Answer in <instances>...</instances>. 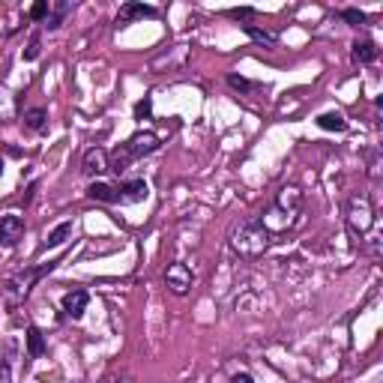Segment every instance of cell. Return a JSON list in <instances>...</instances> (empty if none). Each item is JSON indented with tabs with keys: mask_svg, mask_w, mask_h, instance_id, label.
<instances>
[{
	"mask_svg": "<svg viewBox=\"0 0 383 383\" xmlns=\"http://www.w3.org/2000/svg\"><path fill=\"white\" fill-rule=\"evenodd\" d=\"M269 243H273V234H269V230L264 228L260 216L246 219L243 225L234 230V249H237L243 258H258V255H264V251L269 249Z\"/></svg>",
	"mask_w": 383,
	"mask_h": 383,
	"instance_id": "6da1fadb",
	"label": "cell"
},
{
	"mask_svg": "<svg viewBox=\"0 0 383 383\" xmlns=\"http://www.w3.org/2000/svg\"><path fill=\"white\" fill-rule=\"evenodd\" d=\"M299 204H302V192L297 186H285V189H281L279 198H276V204L269 207V213H264V216H279L273 225L267 228L269 234H279V230H285V228L294 225L297 213H299Z\"/></svg>",
	"mask_w": 383,
	"mask_h": 383,
	"instance_id": "7a4b0ae2",
	"label": "cell"
},
{
	"mask_svg": "<svg viewBox=\"0 0 383 383\" xmlns=\"http://www.w3.org/2000/svg\"><path fill=\"white\" fill-rule=\"evenodd\" d=\"M52 267H54V264H45V267H39V269H24V273H18V276L9 279V281H6V306L15 308L18 302H24L27 294L33 290V285H36V281L42 279Z\"/></svg>",
	"mask_w": 383,
	"mask_h": 383,
	"instance_id": "3957f363",
	"label": "cell"
},
{
	"mask_svg": "<svg viewBox=\"0 0 383 383\" xmlns=\"http://www.w3.org/2000/svg\"><path fill=\"white\" fill-rule=\"evenodd\" d=\"M347 225L357 230V234H368L371 225H375V210H371L368 195H354L347 204Z\"/></svg>",
	"mask_w": 383,
	"mask_h": 383,
	"instance_id": "277c9868",
	"label": "cell"
},
{
	"mask_svg": "<svg viewBox=\"0 0 383 383\" xmlns=\"http://www.w3.org/2000/svg\"><path fill=\"white\" fill-rule=\"evenodd\" d=\"M165 285H168L171 294L186 297L192 290V285H195V276H192V269L186 264H180V260H177V264H171L165 269Z\"/></svg>",
	"mask_w": 383,
	"mask_h": 383,
	"instance_id": "5b68a950",
	"label": "cell"
},
{
	"mask_svg": "<svg viewBox=\"0 0 383 383\" xmlns=\"http://www.w3.org/2000/svg\"><path fill=\"white\" fill-rule=\"evenodd\" d=\"M22 237H24V219L22 216L9 213V216L0 219V246L13 249V246H18V240Z\"/></svg>",
	"mask_w": 383,
	"mask_h": 383,
	"instance_id": "8992f818",
	"label": "cell"
},
{
	"mask_svg": "<svg viewBox=\"0 0 383 383\" xmlns=\"http://www.w3.org/2000/svg\"><path fill=\"white\" fill-rule=\"evenodd\" d=\"M159 147V135L156 132H138L126 141V150L132 153V159H141V156H150L153 150Z\"/></svg>",
	"mask_w": 383,
	"mask_h": 383,
	"instance_id": "52a82bcc",
	"label": "cell"
},
{
	"mask_svg": "<svg viewBox=\"0 0 383 383\" xmlns=\"http://www.w3.org/2000/svg\"><path fill=\"white\" fill-rule=\"evenodd\" d=\"M81 171L87 177H99L108 171V153L102 147H90L84 153V162H81Z\"/></svg>",
	"mask_w": 383,
	"mask_h": 383,
	"instance_id": "ba28073f",
	"label": "cell"
},
{
	"mask_svg": "<svg viewBox=\"0 0 383 383\" xmlns=\"http://www.w3.org/2000/svg\"><path fill=\"white\" fill-rule=\"evenodd\" d=\"M159 9L156 6H147V3H123L117 13V24H129V22H138V18H156Z\"/></svg>",
	"mask_w": 383,
	"mask_h": 383,
	"instance_id": "9c48e42d",
	"label": "cell"
},
{
	"mask_svg": "<svg viewBox=\"0 0 383 383\" xmlns=\"http://www.w3.org/2000/svg\"><path fill=\"white\" fill-rule=\"evenodd\" d=\"M144 198H147V183H144V180H126V183L117 189L120 204H138V201H144Z\"/></svg>",
	"mask_w": 383,
	"mask_h": 383,
	"instance_id": "30bf717a",
	"label": "cell"
},
{
	"mask_svg": "<svg viewBox=\"0 0 383 383\" xmlns=\"http://www.w3.org/2000/svg\"><path fill=\"white\" fill-rule=\"evenodd\" d=\"M87 302H90V294H87V290H69V294L63 297V311H66V318L78 320V318L84 315Z\"/></svg>",
	"mask_w": 383,
	"mask_h": 383,
	"instance_id": "8fae6325",
	"label": "cell"
},
{
	"mask_svg": "<svg viewBox=\"0 0 383 383\" xmlns=\"http://www.w3.org/2000/svg\"><path fill=\"white\" fill-rule=\"evenodd\" d=\"M350 60H354V63H375L377 60V48H375V42H371V39H357L354 42V48H350Z\"/></svg>",
	"mask_w": 383,
	"mask_h": 383,
	"instance_id": "7c38bea8",
	"label": "cell"
},
{
	"mask_svg": "<svg viewBox=\"0 0 383 383\" xmlns=\"http://www.w3.org/2000/svg\"><path fill=\"white\" fill-rule=\"evenodd\" d=\"M135 159H132V153L126 150V144H120L114 153H111V159H108V171H114V174H123V171H129V165H132Z\"/></svg>",
	"mask_w": 383,
	"mask_h": 383,
	"instance_id": "4fadbf2b",
	"label": "cell"
},
{
	"mask_svg": "<svg viewBox=\"0 0 383 383\" xmlns=\"http://www.w3.org/2000/svg\"><path fill=\"white\" fill-rule=\"evenodd\" d=\"M318 126L327 129V132H345V129H347V120H345V114H341V111H327V114L318 117Z\"/></svg>",
	"mask_w": 383,
	"mask_h": 383,
	"instance_id": "5bb4252c",
	"label": "cell"
},
{
	"mask_svg": "<svg viewBox=\"0 0 383 383\" xmlns=\"http://www.w3.org/2000/svg\"><path fill=\"white\" fill-rule=\"evenodd\" d=\"M69 13H72V3H69V0H63V3H52V9H48V18H45V27L48 30H57Z\"/></svg>",
	"mask_w": 383,
	"mask_h": 383,
	"instance_id": "9a60e30c",
	"label": "cell"
},
{
	"mask_svg": "<svg viewBox=\"0 0 383 383\" xmlns=\"http://www.w3.org/2000/svg\"><path fill=\"white\" fill-rule=\"evenodd\" d=\"M69 237H72V221H60V225L52 230V234L45 237L42 246H45V249H57V246H63Z\"/></svg>",
	"mask_w": 383,
	"mask_h": 383,
	"instance_id": "2e32d148",
	"label": "cell"
},
{
	"mask_svg": "<svg viewBox=\"0 0 383 383\" xmlns=\"http://www.w3.org/2000/svg\"><path fill=\"white\" fill-rule=\"evenodd\" d=\"M243 30H246V36L249 39H255L258 45H264V48H273L279 39H276V33H269V30H264V27H258V24H243Z\"/></svg>",
	"mask_w": 383,
	"mask_h": 383,
	"instance_id": "e0dca14e",
	"label": "cell"
},
{
	"mask_svg": "<svg viewBox=\"0 0 383 383\" xmlns=\"http://www.w3.org/2000/svg\"><path fill=\"white\" fill-rule=\"evenodd\" d=\"M183 57H186V45H177L171 54L156 57V60H153V69H156V72H162L165 66H168V69H171V66H180V63H183Z\"/></svg>",
	"mask_w": 383,
	"mask_h": 383,
	"instance_id": "ac0fdd59",
	"label": "cell"
},
{
	"mask_svg": "<svg viewBox=\"0 0 383 383\" xmlns=\"http://www.w3.org/2000/svg\"><path fill=\"white\" fill-rule=\"evenodd\" d=\"M87 195L93 201H102V204H117V189L108 183H93L87 189Z\"/></svg>",
	"mask_w": 383,
	"mask_h": 383,
	"instance_id": "d6986e66",
	"label": "cell"
},
{
	"mask_svg": "<svg viewBox=\"0 0 383 383\" xmlns=\"http://www.w3.org/2000/svg\"><path fill=\"white\" fill-rule=\"evenodd\" d=\"M27 354L33 359L45 354V338H42V332H39L36 327H27Z\"/></svg>",
	"mask_w": 383,
	"mask_h": 383,
	"instance_id": "ffe728a7",
	"label": "cell"
},
{
	"mask_svg": "<svg viewBox=\"0 0 383 383\" xmlns=\"http://www.w3.org/2000/svg\"><path fill=\"white\" fill-rule=\"evenodd\" d=\"M45 120H48V111L45 108H30L27 114H24V126L30 129V132H39V129L45 126Z\"/></svg>",
	"mask_w": 383,
	"mask_h": 383,
	"instance_id": "44dd1931",
	"label": "cell"
},
{
	"mask_svg": "<svg viewBox=\"0 0 383 383\" xmlns=\"http://www.w3.org/2000/svg\"><path fill=\"white\" fill-rule=\"evenodd\" d=\"M228 87H234V90H240V93H249V90H255V84L249 81V78H243V75H234L230 72L228 75Z\"/></svg>",
	"mask_w": 383,
	"mask_h": 383,
	"instance_id": "7402d4cb",
	"label": "cell"
},
{
	"mask_svg": "<svg viewBox=\"0 0 383 383\" xmlns=\"http://www.w3.org/2000/svg\"><path fill=\"white\" fill-rule=\"evenodd\" d=\"M48 9H52V3H48V0H39V3L30 6V18H33V22H45Z\"/></svg>",
	"mask_w": 383,
	"mask_h": 383,
	"instance_id": "603a6c76",
	"label": "cell"
},
{
	"mask_svg": "<svg viewBox=\"0 0 383 383\" xmlns=\"http://www.w3.org/2000/svg\"><path fill=\"white\" fill-rule=\"evenodd\" d=\"M150 114H153V99L144 96V99H141V102L135 105V120H147Z\"/></svg>",
	"mask_w": 383,
	"mask_h": 383,
	"instance_id": "cb8c5ba5",
	"label": "cell"
},
{
	"mask_svg": "<svg viewBox=\"0 0 383 383\" xmlns=\"http://www.w3.org/2000/svg\"><path fill=\"white\" fill-rule=\"evenodd\" d=\"M341 18L350 24V27H359V24H366V13H359V9H345L341 13Z\"/></svg>",
	"mask_w": 383,
	"mask_h": 383,
	"instance_id": "d4e9b609",
	"label": "cell"
},
{
	"mask_svg": "<svg viewBox=\"0 0 383 383\" xmlns=\"http://www.w3.org/2000/svg\"><path fill=\"white\" fill-rule=\"evenodd\" d=\"M368 177L371 180L380 177V153H377V150H371V153H368Z\"/></svg>",
	"mask_w": 383,
	"mask_h": 383,
	"instance_id": "484cf974",
	"label": "cell"
},
{
	"mask_svg": "<svg viewBox=\"0 0 383 383\" xmlns=\"http://www.w3.org/2000/svg\"><path fill=\"white\" fill-rule=\"evenodd\" d=\"M228 15H230V18H237V22H249V18H255L258 13H255L251 6H240V9H230Z\"/></svg>",
	"mask_w": 383,
	"mask_h": 383,
	"instance_id": "4316f807",
	"label": "cell"
},
{
	"mask_svg": "<svg viewBox=\"0 0 383 383\" xmlns=\"http://www.w3.org/2000/svg\"><path fill=\"white\" fill-rule=\"evenodd\" d=\"M39 52H42V48H39V36H33V39L27 42V48H24V60H36Z\"/></svg>",
	"mask_w": 383,
	"mask_h": 383,
	"instance_id": "83f0119b",
	"label": "cell"
},
{
	"mask_svg": "<svg viewBox=\"0 0 383 383\" xmlns=\"http://www.w3.org/2000/svg\"><path fill=\"white\" fill-rule=\"evenodd\" d=\"M230 383H255V380H251V375H246V371H240V375L230 377Z\"/></svg>",
	"mask_w": 383,
	"mask_h": 383,
	"instance_id": "f1b7e54d",
	"label": "cell"
},
{
	"mask_svg": "<svg viewBox=\"0 0 383 383\" xmlns=\"http://www.w3.org/2000/svg\"><path fill=\"white\" fill-rule=\"evenodd\" d=\"M117 383H135L132 377H123V380H117Z\"/></svg>",
	"mask_w": 383,
	"mask_h": 383,
	"instance_id": "f546056e",
	"label": "cell"
},
{
	"mask_svg": "<svg viewBox=\"0 0 383 383\" xmlns=\"http://www.w3.org/2000/svg\"><path fill=\"white\" fill-rule=\"evenodd\" d=\"M102 383H117V377H105V380H102Z\"/></svg>",
	"mask_w": 383,
	"mask_h": 383,
	"instance_id": "4dcf8cb0",
	"label": "cell"
},
{
	"mask_svg": "<svg viewBox=\"0 0 383 383\" xmlns=\"http://www.w3.org/2000/svg\"><path fill=\"white\" fill-rule=\"evenodd\" d=\"M0 174H3V159H0Z\"/></svg>",
	"mask_w": 383,
	"mask_h": 383,
	"instance_id": "1f68e13d",
	"label": "cell"
}]
</instances>
